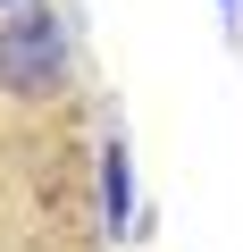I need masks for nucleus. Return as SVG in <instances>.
Listing matches in <instances>:
<instances>
[{
    "label": "nucleus",
    "mask_w": 243,
    "mask_h": 252,
    "mask_svg": "<svg viewBox=\"0 0 243 252\" xmlns=\"http://www.w3.org/2000/svg\"><path fill=\"white\" fill-rule=\"evenodd\" d=\"M59 84H67V17L51 0H26V9L0 17V93L42 101Z\"/></svg>",
    "instance_id": "1"
},
{
    "label": "nucleus",
    "mask_w": 243,
    "mask_h": 252,
    "mask_svg": "<svg viewBox=\"0 0 243 252\" xmlns=\"http://www.w3.org/2000/svg\"><path fill=\"white\" fill-rule=\"evenodd\" d=\"M126 219H135V160H126V143H101V227L109 235H126Z\"/></svg>",
    "instance_id": "2"
},
{
    "label": "nucleus",
    "mask_w": 243,
    "mask_h": 252,
    "mask_svg": "<svg viewBox=\"0 0 243 252\" xmlns=\"http://www.w3.org/2000/svg\"><path fill=\"white\" fill-rule=\"evenodd\" d=\"M9 9H26V0H0V17H9Z\"/></svg>",
    "instance_id": "3"
},
{
    "label": "nucleus",
    "mask_w": 243,
    "mask_h": 252,
    "mask_svg": "<svg viewBox=\"0 0 243 252\" xmlns=\"http://www.w3.org/2000/svg\"><path fill=\"white\" fill-rule=\"evenodd\" d=\"M218 9H226V17H235V9H243V0H218Z\"/></svg>",
    "instance_id": "4"
}]
</instances>
